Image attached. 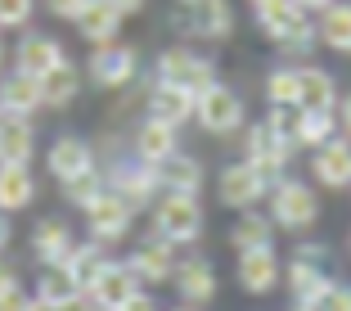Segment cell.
Instances as JSON below:
<instances>
[{
	"label": "cell",
	"mask_w": 351,
	"mask_h": 311,
	"mask_svg": "<svg viewBox=\"0 0 351 311\" xmlns=\"http://www.w3.org/2000/svg\"><path fill=\"white\" fill-rule=\"evenodd\" d=\"M0 117H5V113H0Z\"/></svg>",
	"instance_id": "55"
},
{
	"label": "cell",
	"mask_w": 351,
	"mask_h": 311,
	"mask_svg": "<svg viewBox=\"0 0 351 311\" xmlns=\"http://www.w3.org/2000/svg\"><path fill=\"white\" fill-rule=\"evenodd\" d=\"M194 122L203 126L207 135H217V140H230L248 126V108H243V95L226 82H212L207 91H198L194 100Z\"/></svg>",
	"instance_id": "6"
},
{
	"label": "cell",
	"mask_w": 351,
	"mask_h": 311,
	"mask_svg": "<svg viewBox=\"0 0 351 311\" xmlns=\"http://www.w3.org/2000/svg\"><path fill=\"white\" fill-rule=\"evenodd\" d=\"M104 185L113 189V194H122L135 212H149L154 198L162 194V185H158V167L140 163L131 149H126L122 158H108V167H104Z\"/></svg>",
	"instance_id": "7"
},
{
	"label": "cell",
	"mask_w": 351,
	"mask_h": 311,
	"mask_svg": "<svg viewBox=\"0 0 351 311\" xmlns=\"http://www.w3.org/2000/svg\"><path fill=\"white\" fill-rule=\"evenodd\" d=\"M176 5H194V0H176Z\"/></svg>",
	"instance_id": "54"
},
{
	"label": "cell",
	"mask_w": 351,
	"mask_h": 311,
	"mask_svg": "<svg viewBox=\"0 0 351 311\" xmlns=\"http://www.w3.org/2000/svg\"><path fill=\"white\" fill-rule=\"evenodd\" d=\"M266 212H270L275 226L302 235V230H311L315 221H320V194H315L306 181H298V176H279V181H270Z\"/></svg>",
	"instance_id": "4"
},
{
	"label": "cell",
	"mask_w": 351,
	"mask_h": 311,
	"mask_svg": "<svg viewBox=\"0 0 351 311\" xmlns=\"http://www.w3.org/2000/svg\"><path fill=\"white\" fill-rule=\"evenodd\" d=\"M104 262H108V249H104L99 239H86V244H77L73 253H68V262H63V270L73 275L77 289H90L95 275L104 270Z\"/></svg>",
	"instance_id": "32"
},
{
	"label": "cell",
	"mask_w": 351,
	"mask_h": 311,
	"mask_svg": "<svg viewBox=\"0 0 351 311\" xmlns=\"http://www.w3.org/2000/svg\"><path fill=\"white\" fill-rule=\"evenodd\" d=\"M298 154L302 149H298V140H293V108H270V113L261 117V122H252L248 135H243V158H248L266 181H279Z\"/></svg>",
	"instance_id": "1"
},
{
	"label": "cell",
	"mask_w": 351,
	"mask_h": 311,
	"mask_svg": "<svg viewBox=\"0 0 351 311\" xmlns=\"http://www.w3.org/2000/svg\"><path fill=\"white\" fill-rule=\"evenodd\" d=\"M154 77L180 86V91H189V95H198V91H207V86L217 82V63L207 59V54H198L194 45H167V50L154 59Z\"/></svg>",
	"instance_id": "8"
},
{
	"label": "cell",
	"mask_w": 351,
	"mask_h": 311,
	"mask_svg": "<svg viewBox=\"0 0 351 311\" xmlns=\"http://www.w3.org/2000/svg\"><path fill=\"white\" fill-rule=\"evenodd\" d=\"M275 221H270V212H257V207H248V212H239V221L230 226V249L234 253H248V249H275Z\"/></svg>",
	"instance_id": "29"
},
{
	"label": "cell",
	"mask_w": 351,
	"mask_h": 311,
	"mask_svg": "<svg viewBox=\"0 0 351 311\" xmlns=\"http://www.w3.org/2000/svg\"><path fill=\"white\" fill-rule=\"evenodd\" d=\"M347 257H351V235H347Z\"/></svg>",
	"instance_id": "52"
},
{
	"label": "cell",
	"mask_w": 351,
	"mask_h": 311,
	"mask_svg": "<svg viewBox=\"0 0 351 311\" xmlns=\"http://www.w3.org/2000/svg\"><path fill=\"white\" fill-rule=\"evenodd\" d=\"M10 239H14V226H10V212H0V253L10 249Z\"/></svg>",
	"instance_id": "45"
},
{
	"label": "cell",
	"mask_w": 351,
	"mask_h": 311,
	"mask_svg": "<svg viewBox=\"0 0 351 311\" xmlns=\"http://www.w3.org/2000/svg\"><path fill=\"white\" fill-rule=\"evenodd\" d=\"M315 311H351V284L333 280L329 289H324V298L315 302Z\"/></svg>",
	"instance_id": "38"
},
{
	"label": "cell",
	"mask_w": 351,
	"mask_h": 311,
	"mask_svg": "<svg viewBox=\"0 0 351 311\" xmlns=\"http://www.w3.org/2000/svg\"><path fill=\"white\" fill-rule=\"evenodd\" d=\"M5 63H10V41H5V32H0V73H5Z\"/></svg>",
	"instance_id": "49"
},
{
	"label": "cell",
	"mask_w": 351,
	"mask_h": 311,
	"mask_svg": "<svg viewBox=\"0 0 351 311\" xmlns=\"http://www.w3.org/2000/svg\"><path fill=\"white\" fill-rule=\"evenodd\" d=\"M342 100L338 91V77L320 63H298V108L306 113H333Z\"/></svg>",
	"instance_id": "19"
},
{
	"label": "cell",
	"mask_w": 351,
	"mask_h": 311,
	"mask_svg": "<svg viewBox=\"0 0 351 311\" xmlns=\"http://www.w3.org/2000/svg\"><path fill=\"white\" fill-rule=\"evenodd\" d=\"M298 5H302V10H311V14H320L324 5H333V0H298Z\"/></svg>",
	"instance_id": "48"
},
{
	"label": "cell",
	"mask_w": 351,
	"mask_h": 311,
	"mask_svg": "<svg viewBox=\"0 0 351 311\" xmlns=\"http://www.w3.org/2000/svg\"><path fill=\"white\" fill-rule=\"evenodd\" d=\"M19 266H14V262H5V253H0V293L5 289H19Z\"/></svg>",
	"instance_id": "41"
},
{
	"label": "cell",
	"mask_w": 351,
	"mask_h": 311,
	"mask_svg": "<svg viewBox=\"0 0 351 311\" xmlns=\"http://www.w3.org/2000/svg\"><path fill=\"white\" fill-rule=\"evenodd\" d=\"M86 82L95 91H131L135 77H140V50L131 41H104V45H90V59H86Z\"/></svg>",
	"instance_id": "5"
},
{
	"label": "cell",
	"mask_w": 351,
	"mask_h": 311,
	"mask_svg": "<svg viewBox=\"0 0 351 311\" xmlns=\"http://www.w3.org/2000/svg\"><path fill=\"white\" fill-rule=\"evenodd\" d=\"M77 293H82V289L73 284V275H68L63 266H45V270H41V280H36V298L59 302V307H63V302H73Z\"/></svg>",
	"instance_id": "35"
},
{
	"label": "cell",
	"mask_w": 351,
	"mask_h": 311,
	"mask_svg": "<svg viewBox=\"0 0 351 311\" xmlns=\"http://www.w3.org/2000/svg\"><path fill=\"white\" fill-rule=\"evenodd\" d=\"M36 198V172L32 163H0V212H23Z\"/></svg>",
	"instance_id": "27"
},
{
	"label": "cell",
	"mask_w": 351,
	"mask_h": 311,
	"mask_svg": "<svg viewBox=\"0 0 351 311\" xmlns=\"http://www.w3.org/2000/svg\"><path fill=\"white\" fill-rule=\"evenodd\" d=\"M176 311H198V307H176Z\"/></svg>",
	"instance_id": "53"
},
{
	"label": "cell",
	"mask_w": 351,
	"mask_h": 311,
	"mask_svg": "<svg viewBox=\"0 0 351 311\" xmlns=\"http://www.w3.org/2000/svg\"><path fill=\"white\" fill-rule=\"evenodd\" d=\"M82 86H86V73L77 68L73 59H59L50 73L41 77V100H45V108H50V113H63V108H73L77 95H82Z\"/></svg>",
	"instance_id": "26"
},
{
	"label": "cell",
	"mask_w": 351,
	"mask_h": 311,
	"mask_svg": "<svg viewBox=\"0 0 351 311\" xmlns=\"http://www.w3.org/2000/svg\"><path fill=\"white\" fill-rule=\"evenodd\" d=\"M252 14H257L261 36H266L284 59H306V54L320 45V36H315V14L302 10L298 0H266V5L252 10Z\"/></svg>",
	"instance_id": "2"
},
{
	"label": "cell",
	"mask_w": 351,
	"mask_h": 311,
	"mask_svg": "<svg viewBox=\"0 0 351 311\" xmlns=\"http://www.w3.org/2000/svg\"><path fill=\"white\" fill-rule=\"evenodd\" d=\"M36 154V122L32 117H0V163H32Z\"/></svg>",
	"instance_id": "30"
},
{
	"label": "cell",
	"mask_w": 351,
	"mask_h": 311,
	"mask_svg": "<svg viewBox=\"0 0 351 311\" xmlns=\"http://www.w3.org/2000/svg\"><path fill=\"white\" fill-rule=\"evenodd\" d=\"M289 311H315V307H306V302H293V307Z\"/></svg>",
	"instance_id": "50"
},
{
	"label": "cell",
	"mask_w": 351,
	"mask_h": 311,
	"mask_svg": "<svg viewBox=\"0 0 351 311\" xmlns=\"http://www.w3.org/2000/svg\"><path fill=\"white\" fill-rule=\"evenodd\" d=\"M10 59H14V68H23V73L45 77L54 63L68 59V54H63V41H59V36L27 27V32H19V45H10Z\"/></svg>",
	"instance_id": "16"
},
{
	"label": "cell",
	"mask_w": 351,
	"mask_h": 311,
	"mask_svg": "<svg viewBox=\"0 0 351 311\" xmlns=\"http://www.w3.org/2000/svg\"><path fill=\"white\" fill-rule=\"evenodd\" d=\"M86 226H90V239H99L104 249H113V244H122V239L131 235L135 207L126 203L122 194H113V189L104 185V194L95 198L90 207H86Z\"/></svg>",
	"instance_id": "11"
},
{
	"label": "cell",
	"mask_w": 351,
	"mask_h": 311,
	"mask_svg": "<svg viewBox=\"0 0 351 311\" xmlns=\"http://www.w3.org/2000/svg\"><path fill=\"white\" fill-rule=\"evenodd\" d=\"M243 5H248V10H261V5H266V0H243Z\"/></svg>",
	"instance_id": "51"
},
{
	"label": "cell",
	"mask_w": 351,
	"mask_h": 311,
	"mask_svg": "<svg viewBox=\"0 0 351 311\" xmlns=\"http://www.w3.org/2000/svg\"><path fill=\"white\" fill-rule=\"evenodd\" d=\"M82 5L86 0H45V10H50L54 19H63V23H73L77 14H82Z\"/></svg>",
	"instance_id": "39"
},
{
	"label": "cell",
	"mask_w": 351,
	"mask_h": 311,
	"mask_svg": "<svg viewBox=\"0 0 351 311\" xmlns=\"http://www.w3.org/2000/svg\"><path fill=\"white\" fill-rule=\"evenodd\" d=\"M194 100L198 95L180 91V86H171V82H158V77L145 86V113L158 117V122H171V126L194 122Z\"/></svg>",
	"instance_id": "21"
},
{
	"label": "cell",
	"mask_w": 351,
	"mask_h": 311,
	"mask_svg": "<svg viewBox=\"0 0 351 311\" xmlns=\"http://www.w3.org/2000/svg\"><path fill=\"white\" fill-rule=\"evenodd\" d=\"M27 311H63V307H59V302H45V298H32Z\"/></svg>",
	"instance_id": "47"
},
{
	"label": "cell",
	"mask_w": 351,
	"mask_h": 311,
	"mask_svg": "<svg viewBox=\"0 0 351 311\" xmlns=\"http://www.w3.org/2000/svg\"><path fill=\"white\" fill-rule=\"evenodd\" d=\"M122 23H126V14L117 10L113 0H86L82 14L73 19V27L86 45H104V41H117L122 36Z\"/></svg>",
	"instance_id": "22"
},
{
	"label": "cell",
	"mask_w": 351,
	"mask_h": 311,
	"mask_svg": "<svg viewBox=\"0 0 351 311\" xmlns=\"http://www.w3.org/2000/svg\"><path fill=\"white\" fill-rule=\"evenodd\" d=\"M86 293H90L104 311H122L126 302L140 293V280H135V270L126 266V262H104V270L95 275V284Z\"/></svg>",
	"instance_id": "23"
},
{
	"label": "cell",
	"mask_w": 351,
	"mask_h": 311,
	"mask_svg": "<svg viewBox=\"0 0 351 311\" xmlns=\"http://www.w3.org/2000/svg\"><path fill=\"white\" fill-rule=\"evenodd\" d=\"M63 311H104V307H99V302H95V298H90L86 289H82V293H77L73 302H63Z\"/></svg>",
	"instance_id": "43"
},
{
	"label": "cell",
	"mask_w": 351,
	"mask_h": 311,
	"mask_svg": "<svg viewBox=\"0 0 351 311\" xmlns=\"http://www.w3.org/2000/svg\"><path fill=\"white\" fill-rule=\"evenodd\" d=\"M36 0H0V32H27Z\"/></svg>",
	"instance_id": "37"
},
{
	"label": "cell",
	"mask_w": 351,
	"mask_h": 311,
	"mask_svg": "<svg viewBox=\"0 0 351 311\" xmlns=\"http://www.w3.org/2000/svg\"><path fill=\"white\" fill-rule=\"evenodd\" d=\"M113 5H117V10L126 14V19H131V14H140V10H145L149 0H113Z\"/></svg>",
	"instance_id": "46"
},
{
	"label": "cell",
	"mask_w": 351,
	"mask_h": 311,
	"mask_svg": "<svg viewBox=\"0 0 351 311\" xmlns=\"http://www.w3.org/2000/svg\"><path fill=\"white\" fill-rule=\"evenodd\" d=\"M266 104L270 108H298V63H279L266 73Z\"/></svg>",
	"instance_id": "34"
},
{
	"label": "cell",
	"mask_w": 351,
	"mask_h": 311,
	"mask_svg": "<svg viewBox=\"0 0 351 311\" xmlns=\"http://www.w3.org/2000/svg\"><path fill=\"white\" fill-rule=\"evenodd\" d=\"M333 113H338V131H342V135L351 140V91H347V95L338 100V108H333Z\"/></svg>",
	"instance_id": "42"
},
{
	"label": "cell",
	"mask_w": 351,
	"mask_h": 311,
	"mask_svg": "<svg viewBox=\"0 0 351 311\" xmlns=\"http://www.w3.org/2000/svg\"><path fill=\"white\" fill-rule=\"evenodd\" d=\"M180 27L194 36V41H230L239 27V14L230 0H194V5H180Z\"/></svg>",
	"instance_id": "9"
},
{
	"label": "cell",
	"mask_w": 351,
	"mask_h": 311,
	"mask_svg": "<svg viewBox=\"0 0 351 311\" xmlns=\"http://www.w3.org/2000/svg\"><path fill=\"white\" fill-rule=\"evenodd\" d=\"M73 249H77V239H73V226H68L63 217H41L36 226H32V253H36V262L63 266Z\"/></svg>",
	"instance_id": "25"
},
{
	"label": "cell",
	"mask_w": 351,
	"mask_h": 311,
	"mask_svg": "<svg viewBox=\"0 0 351 311\" xmlns=\"http://www.w3.org/2000/svg\"><path fill=\"white\" fill-rule=\"evenodd\" d=\"M90 167H99V154H95V145L82 140V135H54L50 149H45V172H50L59 185L77 181L82 172H90Z\"/></svg>",
	"instance_id": "13"
},
{
	"label": "cell",
	"mask_w": 351,
	"mask_h": 311,
	"mask_svg": "<svg viewBox=\"0 0 351 311\" xmlns=\"http://www.w3.org/2000/svg\"><path fill=\"white\" fill-rule=\"evenodd\" d=\"M203 181H207V172H203V163H198L194 154H180V149H176L171 158L158 163V185H162V189H185V194H198Z\"/></svg>",
	"instance_id": "31"
},
{
	"label": "cell",
	"mask_w": 351,
	"mask_h": 311,
	"mask_svg": "<svg viewBox=\"0 0 351 311\" xmlns=\"http://www.w3.org/2000/svg\"><path fill=\"white\" fill-rule=\"evenodd\" d=\"M171 280H176V293H180V302L185 307H212L217 302V270H212V262L207 257H185V262H176L171 270Z\"/></svg>",
	"instance_id": "17"
},
{
	"label": "cell",
	"mask_w": 351,
	"mask_h": 311,
	"mask_svg": "<svg viewBox=\"0 0 351 311\" xmlns=\"http://www.w3.org/2000/svg\"><path fill=\"white\" fill-rule=\"evenodd\" d=\"M126 266L135 270V280H140V284H167V280H171V270H176V244L149 230V235L135 244V253L126 257Z\"/></svg>",
	"instance_id": "15"
},
{
	"label": "cell",
	"mask_w": 351,
	"mask_h": 311,
	"mask_svg": "<svg viewBox=\"0 0 351 311\" xmlns=\"http://www.w3.org/2000/svg\"><path fill=\"white\" fill-rule=\"evenodd\" d=\"M329 135H338V113L293 108V140H298V149H315V145H324Z\"/></svg>",
	"instance_id": "33"
},
{
	"label": "cell",
	"mask_w": 351,
	"mask_h": 311,
	"mask_svg": "<svg viewBox=\"0 0 351 311\" xmlns=\"http://www.w3.org/2000/svg\"><path fill=\"white\" fill-rule=\"evenodd\" d=\"M104 194V167H90V172H82V176L77 181H68V185H63V198H68V203L73 207H90L95 198Z\"/></svg>",
	"instance_id": "36"
},
{
	"label": "cell",
	"mask_w": 351,
	"mask_h": 311,
	"mask_svg": "<svg viewBox=\"0 0 351 311\" xmlns=\"http://www.w3.org/2000/svg\"><path fill=\"white\" fill-rule=\"evenodd\" d=\"M41 108H45V100H41V77L23 73V68L0 73V113H10V117H36Z\"/></svg>",
	"instance_id": "20"
},
{
	"label": "cell",
	"mask_w": 351,
	"mask_h": 311,
	"mask_svg": "<svg viewBox=\"0 0 351 311\" xmlns=\"http://www.w3.org/2000/svg\"><path fill=\"white\" fill-rule=\"evenodd\" d=\"M324 249L320 244H302L298 253H293V262H289V293H293V302H306V307H315V302L324 298V289H329V275H324Z\"/></svg>",
	"instance_id": "12"
},
{
	"label": "cell",
	"mask_w": 351,
	"mask_h": 311,
	"mask_svg": "<svg viewBox=\"0 0 351 311\" xmlns=\"http://www.w3.org/2000/svg\"><path fill=\"white\" fill-rule=\"evenodd\" d=\"M176 149H180V126L171 122H158V117L145 113V122L131 131V154L140 158V163H162V158H171Z\"/></svg>",
	"instance_id": "24"
},
{
	"label": "cell",
	"mask_w": 351,
	"mask_h": 311,
	"mask_svg": "<svg viewBox=\"0 0 351 311\" xmlns=\"http://www.w3.org/2000/svg\"><path fill=\"white\" fill-rule=\"evenodd\" d=\"M311 181L320 189H351V140L342 131L311 149Z\"/></svg>",
	"instance_id": "14"
},
{
	"label": "cell",
	"mask_w": 351,
	"mask_h": 311,
	"mask_svg": "<svg viewBox=\"0 0 351 311\" xmlns=\"http://www.w3.org/2000/svg\"><path fill=\"white\" fill-rule=\"evenodd\" d=\"M122 311H158V302H154V298H145V293H135V298L126 302Z\"/></svg>",
	"instance_id": "44"
},
{
	"label": "cell",
	"mask_w": 351,
	"mask_h": 311,
	"mask_svg": "<svg viewBox=\"0 0 351 311\" xmlns=\"http://www.w3.org/2000/svg\"><path fill=\"white\" fill-rule=\"evenodd\" d=\"M27 307H32V293H23V284L0 293V311H27Z\"/></svg>",
	"instance_id": "40"
},
{
	"label": "cell",
	"mask_w": 351,
	"mask_h": 311,
	"mask_svg": "<svg viewBox=\"0 0 351 311\" xmlns=\"http://www.w3.org/2000/svg\"><path fill=\"white\" fill-rule=\"evenodd\" d=\"M279 257L275 249H248V253H239L234 262V280L243 293H252V298H266V293L279 289Z\"/></svg>",
	"instance_id": "18"
},
{
	"label": "cell",
	"mask_w": 351,
	"mask_h": 311,
	"mask_svg": "<svg viewBox=\"0 0 351 311\" xmlns=\"http://www.w3.org/2000/svg\"><path fill=\"white\" fill-rule=\"evenodd\" d=\"M266 194H270V181L261 176L248 158H239V163L221 167V176H217V198L230 207V212H248V207H257Z\"/></svg>",
	"instance_id": "10"
},
{
	"label": "cell",
	"mask_w": 351,
	"mask_h": 311,
	"mask_svg": "<svg viewBox=\"0 0 351 311\" xmlns=\"http://www.w3.org/2000/svg\"><path fill=\"white\" fill-rule=\"evenodd\" d=\"M149 217H154V226H149L154 235L185 249V244H198V235H203V198L185 194V189H162L149 207Z\"/></svg>",
	"instance_id": "3"
},
{
	"label": "cell",
	"mask_w": 351,
	"mask_h": 311,
	"mask_svg": "<svg viewBox=\"0 0 351 311\" xmlns=\"http://www.w3.org/2000/svg\"><path fill=\"white\" fill-rule=\"evenodd\" d=\"M315 36H320L324 50L351 54V0H333L315 14Z\"/></svg>",
	"instance_id": "28"
}]
</instances>
